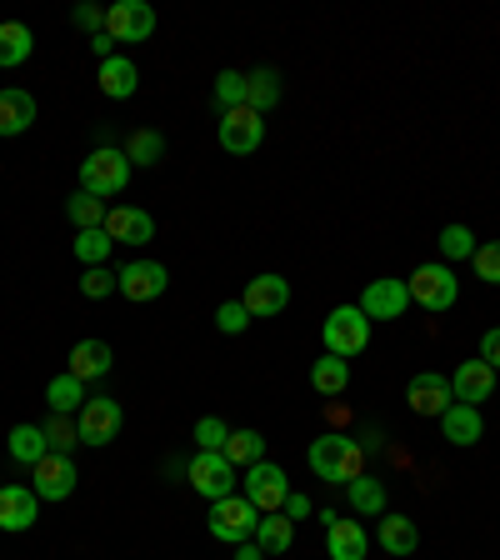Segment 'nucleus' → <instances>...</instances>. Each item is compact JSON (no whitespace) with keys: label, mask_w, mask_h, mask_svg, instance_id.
Returning <instances> with one entry per match:
<instances>
[{"label":"nucleus","mask_w":500,"mask_h":560,"mask_svg":"<svg viewBox=\"0 0 500 560\" xmlns=\"http://www.w3.org/2000/svg\"><path fill=\"white\" fill-rule=\"evenodd\" d=\"M66 215L75 231H105V215H111V206L105 200H95L91 190H75V196L66 200Z\"/></svg>","instance_id":"29"},{"label":"nucleus","mask_w":500,"mask_h":560,"mask_svg":"<svg viewBox=\"0 0 500 560\" xmlns=\"http://www.w3.org/2000/svg\"><path fill=\"white\" fill-rule=\"evenodd\" d=\"M225 460H231L235 470H251L256 460H266V435L260 431H231V441H225Z\"/></svg>","instance_id":"32"},{"label":"nucleus","mask_w":500,"mask_h":560,"mask_svg":"<svg viewBox=\"0 0 500 560\" xmlns=\"http://www.w3.org/2000/svg\"><path fill=\"white\" fill-rule=\"evenodd\" d=\"M225 441H231V425H225L221 416H200L196 420V445L200 451H225Z\"/></svg>","instance_id":"39"},{"label":"nucleus","mask_w":500,"mask_h":560,"mask_svg":"<svg viewBox=\"0 0 500 560\" xmlns=\"http://www.w3.org/2000/svg\"><path fill=\"white\" fill-rule=\"evenodd\" d=\"M245 105H251L256 116H266V110H276L280 105V75L270 66H260V70L245 75Z\"/></svg>","instance_id":"28"},{"label":"nucleus","mask_w":500,"mask_h":560,"mask_svg":"<svg viewBox=\"0 0 500 560\" xmlns=\"http://www.w3.org/2000/svg\"><path fill=\"white\" fill-rule=\"evenodd\" d=\"M346 495H350V511H356V515H385V486L371 476V470L350 480Z\"/></svg>","instance_id":"31"},{"label":"nucleus","mask_w":500,"mask_h":560,"mask_svg":"<svg viewBox=\"0 0 500 560\" xmlns=\"http://www.w3.org/2000/svg\"><path fill=\"white\" fill-rule=\"evenodd\" d=\"M311 385L321 390V396H340L350 385V361H340V355H321V361L311 365Z\"/></svg>","instance_id":"33"},{"label":"nucleus","mask_w":500,"mask_h":560,"mask_svg":"<svg viewBox=\"0 0 500 560\" xmlns=\"http://www.w3.org/2000/svg\"><path fill=\"white\" fill-rule=\"evenodd\" d=\"M95 81H101V91L111 95V101H130L140 85V70L130 66V56H111V60H101Z\"/></svg>","instance_id":"23"},{"label":"nucleus","mask_w":500,"mask_h":560,"mask_svg":"<svg viewBox=\"0 0 500 560\" xmlns=\"http://www.w3.org/2000/svg\"><path fill=\"white\" fill-rule=\"evenodd\" d=\"M5 445H11V460H21V466H40V460L50 455L46 431H40V425H15Z\"/></svg>","instance_id":"30"},{"label":"nucleus","mask_w":500,"mask_h":560,"mask_svg":"<svg viewBox=\"0 0 500 560\" xmlns=\"http://www.w3.org/2000/svg\"><path fill=\"white\" fill-rule=\"evenodd\" d=\"M441 435H445L451 445H476L480 435H486L480 406H461V400H451V410L441 416Z\"/></svg>","instance_id":"21"},{"label":"nucleus","mask_w":500,"mask_h":560,"mask_svg":"<svg viewBox=\"0 0 500 560\" xmlns=\"http://www.w3.org/2000/svg\"><path fill=\"white\" fill-rule=\"evenodd\" d=\"M35 126V95L31 91H0V136H25Z\"/></svg>","instance_id":"22"},{"label":"nucleus","mask_w":500,"mask_h":560,"mask_svg":"<svg viewBox=\"0 0 500 560\" xmlns=\"http://www.w3.org/2000/svg\"><path fill=\"white\" fill-rule=\"evenodd\" d=\"M241 495L256 505L260 515H276L280 505H286V495H291V480H286V470H280V466L256 460V466L241 476Z\"/></svg>","instance_id":"8"},{"label":"nucleus","mask_w":500,"mask_h":560,"mask_svg":"<svg viewBox=\"0 0 500 560\" xmlns=\"http://www.w3.org/2000/svg\"><path fill=\"white\" fill-rule=\"evenodd\" d=\"M365 445L356 441V435H321V441H311V451H305V466H311L315 480H326V486H350L356 476H365Z\"/></svg>","instance_id":"1"},{"label":"nucleus","mask_w":500,"mask_h":560,"mask_svg":"<svg viewBox=\"0 0 500 560\" xmlns=\"http://www.w3.org/2000/svg\"><path fill=\"white\" fill-rule=\"evenodd\" d=\"M260 140H266V116H256L251 105H241V110H225V116H221V151L256 155Z\"/></svg>","instance_id":"12"},{"label":"nucleus","mask_w":500,"mask_h":560,"mask_svg":"<svg viewBox=\"0 0 500 560\" xmlns=\"http://www.w3.org/2000/svg\"><path fill=\"white\" fill-rule=\"evenodd\" d=\"M451 396L461 400V406H486V400L496 396V371H490L486 361H461L451 375Z\"/></svg>","instance_id":"16"},{"label":"nucleus","mask_w":500,"mask_h":560,"mask_svg":"<svg viewBox=\"0 0 500 560\" xmlns=\"http://www.w3.org/2000/svg\"><path fill=\"white\" fill-rule=\"evenodd\" d=\"M210 536L225 540V546H245V540H256V525H260V511L245 501L241 490L225 495V501H210Z\"/></svg>","instance_id":"6"},{"label":"nucleus","mask_w":500,"mask_h":560,"mask_svg":"<svg viewBox=\"0 0 500 560\" xmlns=\"http://www.w3.org/2000/svg\"><path fill=\"white\" fill-rule=\"evenodd\" d=\"M91 400V390H85V381H75V375H50L46 385V406L50 416H81V406Z\"/></svg>","instance_id":"24"},{"label":"nucleus","mask_w":500,"mask_h":560,"mask_svg":"<svg viewBox=\"0 0 500 560\" xmlns=\"http://www.w3.org/2000/svg\"><path fill=\"white\" fill-rule=\"evenodd\" d=\"M326 550L330 560H365V550H371V536H365L361 521H330L326 525Z\"/></svg>","instance_id":"20"},{"label":"nucleus","mask_w":500,"mask_h":560,"mask_svg":"<svg viewBox=\"0 0 500 560\" xmlns=\"http://www.w3.org/2000/svg\"><path fill=\"white\" fill-rule=\"evenodd\" d=\"M116 291L136 305L161 301V295L171 291V270H165L161 260H126V266L116 270Z\"/></svg>","instance_id":"9"},{"label":"nucleus","mask_w":500,"mask_h":560,"mask_svg":"<svg viewBox=\"0 0 500 560\" xmlns=\"http://www.w3.org/2000/svg\"><path fill=\"white\" fill-rule=\"evenodd\" d=\"M120 425H126V410H120V400H111V396H91L81 406V416H75L81 445H111L120 435Z\"/></svg>","instance_id":"10"},{"label":"nucleus","mask_w":500,"mask_h":560,"mask_svg":"<svg viewBox=\"0 0 500 560\" xmlns=\"http://www.w3.org/2000/svg\"><path fill=\"white\" fill-rule=\"evenodd\" d=\"M120 151H126L130 165H155V161H165V136L161 130H130V140Z\"/></svg>","instance_id":"34"},{"label":"nucleus","mask_w":500,"mask_h":560,"mask_svg":"<svg viewBox=\"0 0 500 560\" xmlns=\"http://www.w3.org/2000/svg\"><path fill=\"white\" fill-rule=\"evenodd\" d=\"M480 361H486L490 371L500 375V326H496V330H486V336H480Z\"/></svg>","instance_id":"44"},{"label":"nucleus","mask_w":500,"mask_h":560,"mask_svg":"<svg viewBox=\"0 0 500 560\" xmlns=\"http://www.w3.org/2000/svg\"><path fill=\"white\" fill-rule=\"evenodd\" d=\"M91 50H95V60H111V56H116V40H111V35H95Z\"/></svg>","instance_id":"46"},{"label":"nucleus","mask_w":500,"mask_h":560,"mask_svg":"<svg viewBox=\"0 0 500 560\" xmlns=\"http://www.w3.org/2000/svg\"><path fill=\"white\" fill-rule=\"evenodd\" d=\"M210 95H216V105H221V116H225V110H241V105H245V70H221Z\"/></svg>","instance_id":"38"},{"label":"nucleus","mask_w":500,"mask_h":560,"mask_svg":"<svg viewBox=\"0 0 500 560\" xmlns=\"http://www.w3.org/2000/svg\"><path fill=\"white\" fill-rule=\"evenodd\" d=\"M31 480H35V495H40V501H70V495H75V480H81V470H75V460H70V455H56L50 451L46 460H40V466H31Z\"/></svg>","instance_id":"11"},{"label":"nucleus","mask_w":500,"mask_h":560,"mask_svg":"<svg viewBox=\"0 0 500 560\" xmlns=\"http://www.w3.org/2000/svg\"><path fill=\"white\" fill-rule=\"evenodd\" d=\"M406 285H410V301H416L420 311H431V315H445L455 301H461V280H455V270L445 266V260L420 266Z\"/></svg>","instance_id":"5"},{"label":"nucleus","mask_w":500,"mask_h":560,"mask_svg":"<svg viewBox=\"0 0 500 560\" xmlns=\"http://www.w3.org/2000/svg\"><path fill=\"white\" fill-rule=\"evenodd\" d=\"M35 515H40V495H35L31 486H5L0 490V530L21 536V530L35 525Z\"/></svg>","instance_id":"18"},{"label":"nucleus","mask_w":500,"mask_h":560,"mask_svg":"<svg viewBox=\"0 0 500 560\" xmlns=\"http://www.w3.org/2000/svg\"><path fill=\"white\" fill-rule=\"evenodd\" d=\"M126 186H130V161H126V151H116V145H95V151L81 161V190H91L95 200L120 196Z\"/></svg>","instance_id":"3"},{"label":"nucleus","mask_w":500,"mask_h":560,"mask_svg":"<svg viewBox=\"0 0 500 560\" xmlns=\"http://www.w3.org/2000/svg\"><path fill=\"white\" fill-rule=\"evenodd\" d=\"M470 266H476V276L486 280V285H500V241L476 245V256H470Z\"/></svg>","instance_id":"40"},{"label":"nucleus","mask_w":500,"mask_h":560,"mask_svg":"<svg viewBox=\"0 0 500 560\" xmlns=\"http://www.w3.org/2000/svg\"><path fill=\"white\" fill-rule=\"evenodd\" d=\"M70 21H75V31H85L95 40V35H105V11L101 5H75L70 11Z\"/></svg>","instance_id":"43"},{"label":"nucleus","mask_w":500,"mask_h":560,"mask_svg":"<svg viewBox=\"0 0 500 560\" xmlns=\"http://www.w3.org/2000/svg\"><path fill=\"white\" fill-rule=\"evenodd\" d=\"M40 431H46V445H50L56 455H70L75 445H81V431H75V416H50L46 425H40Z\"/></svg>","instance_id":"37"},{"label":"nucleus","mask_w":500,"mask_h":560,"mask_svg":"<svg viewBox=\"0 0 500 560\" xmlns=\"http://www.w3.org/2000/svg\"><path fill=\"white\" fill-rule=\"evenodd\" d=\"M111 365H116V350L105 346V340H75V346H70V365L66 371L75 375V381H105V375H111Z\"/></svg>","instance_id":"19"},{"label":"nucleus","mask_w":500,"mask_h":560,"mask_svg":"<svg viewBox=\"0 0 500 560\" xmlns=\"http://www.w3.org/2000/svg\"><path fill=\"white\" fill-rule=\"evenodd\" d=\"M105 235H111L116 245H151V241H155L151 210H140V206H116L111 215H105Z\"/></svg>","instance_id":"17"},{"label":"nucleus","mask_w":500,"mask_h":560,"mask_svg":"<svg viewBox=\"0 0 500 560\" xmlns=\"http://www.w3.org/2000/svg\"><path fill=\"white\" fill-rule=\"evenodd\" d=\"M476 245H480V241L470 235V225H461V221L441 231V256H445V266H455V260H470V256H476Z\"/></svg>","instance_id":"36"},{"label":"nucleus","mask_w":500,"mask_h":560,"mask_svg":"<svg viewBox=\"0 0 500 560\" xmlns=\"http://www.w3.org/2000/svg\"><path fill=\"white\" fill-rule=\"evenodd\" d=\"M105 35L111 40H126V46H140L155 35V5L151 0H116L105 5Z\"/></svg>","instance_id":"7"},{"label":"nucleus","mask_w":500,"mask_h":560,"mask_svg":"<svg viewBox=\"0 0 500 560\" xmlns=\"http://www.w3.org/2000/svg\"><path fill=\"white\" fill-rule=\"evenodd\" d=\"M256 546L266 550V556H286V550L295 546V521H291L286 511L260 515V525H256Z\"/></svg>","instance_id":"27"},{"label":"nucleus","mask_w":500,"mask_h":560,"mask_svg":"<svg viewBox=\"0 0 500 560\" xmlns=\"http://www.w3.org/2000/svg\"><path fill=\"white\" fill-rule=\"evenodd\" d=\"M375 540H381L385 556H410V550L420 546V530H416V521H410V515H391V511H385Z\"/></svg>","instance_id":"25"},{"label":"nucleus","mask_w":500,"mask_h":560,"mask_svg":"<svg viewBox=\"0 0 500 560\" xmlns=\"http://www.w3.org/2000/svg\"><path fill=\"white\" fill-rule=\"evenodd\" d=\"M280 511L291 515V521H305V515H311V495H301V490H291V495H286V505H280Z\"/></svg>","instance_id":"45"},{"label":"nucleus","mask_w":500,"mask_h":560,"mask_svg":"<svg viewBox=\"0 0 500 560\" xmlns=\"http://www.w3.org/2000/svg\"><path fill=\"white\" fill-rule=\"evenodd\" d=\"M321 340H326V355H340V361H356L365 346H371V315L361 305H336L321 326Z\"/></svg>","instance_id":"2"},{"label":"nucleus","mask_w":500,"mask_h":560,"mask_svg":"<svg viewBox=\"0 0 500 560\" xmlns=\"http://www.w3.org/2000/svg\"><path fill=\"white\" fill-rule=\"evenodd\" d=\"M241 305L251 311V320H270V315H280L286 305H291V280L286 276H256L251 285H245V295H241Z\"/></svg>","instance_id":"14"},{"label":"nucleus","mask_w":500,"mask_h":560,"mask_svg":"<svg viewBox=\"0 0 500 560\" xmlns=\"http://www.w3.org/2000/svg\"><path fill=\"white\" fill-rule=\"evenodd\" d=\"M361 311L371 315V320H400V315L410 311V285L406 280H396V276L371 280L365 295H361Z\"/></svg>","instance_id":"13"},{"label":"nucleus","mask_w":500,"mask_h":560,"mask_svg":"<svg viewBox=\"0 0 500 560\" xmlns=\"http://www.w3.org/2000/svg\"><path fill=\"white\" fill-rule=\"evenodd\" d=\"M406 400H410V410H416V416H435V420H441L445 410H451L455 396H451V381H445V375L420 371V375H410Z\"/></svg>","instance_id":"15"},{"label":"nucleus","mask_w":500,"mask_h":560,"mask_svg":"<svg viewBox=\"0 0 500 560\" xmlns=\"http://www.w3.org/2000/svg\"><path fill=\"white\" fill-rule=\"evenodd\" d=\"M111 291H116V270L91 266V270L81 276V295H85V301H105Z\"/></svg>","instance_id":"41"},{"label":"nucleus","mask_w":500,"mask_h":560,"mask_svg":"<svg viewBox=\"0 0 500 560\" xmlns=\"http://www.w3.org/2000/svg\"><path fill=\"white\" fill-rule=\"evenodd\" d=\"M31 50H35L31 25H21V21H0V70L25 66V60H31Z\"/></svg>","instance_id":"26"},{"label":"nucleus","mask_w":500,"mask_h":560,"mask_svg":"<svg viewBox=\"0 0 500 560\" xmlns=\"http://www.w3.org/2000/svg\"><path fill=\"white\" fill-rule=\"evenodd\" d=\"M186 480L196 486V495H206V501H225V495L241 490V470L225 460V451H196L186 460Z\"/></svg>","instance_id":"4"},{"label":"nucleus","mask_w":500,"mask_h":560,"mask_svg":"<svg viewBox=\"0 0 500 560\" xmlns=\"http://www.w3.org/2000/svg\"><path fill=\"white\" fill-rule=\"evenodd\" d=\"M0 490H5V486H0Z\"/></svg>","instance_id":"48"},{"label":"nucleus","mask_w":500,"mask_h":560,"mask_svg":"<svg viewBox=\"0 0 500 560\" xmlns=\"http://www.w3.org/2000/svg\"><path fill=\"white\" fill-rule=\"evenodd\" d=\"M111 250H116V241H111L105 231H75V260H81L85 270L105 266V260H111Z\"/></svg>","instance_id":"35"},{"label":"nucleus","mask_w":500,"mask_h":560,"mask_svg":"<svg viewBox=\"0 0 500 560\" xmlns=\"http://www.w3.org/2000/svg\"><path fill=\"white\" fill-rule=\"evenodd\" d=\"M235 560H266V550L256 540H245V546H235Z\"/></svg>","instance_id":"47"},{"label":"nucleus","mask_w":500,"mask_h":560,"mask_svg":"<svg viewBox=\"0 0 500 560\" xmlns=\"http://www.w3.org/2000/svg\"><path fill=\"white\" fill-rule=\"evenodd\" d=\"M216 326H221V336H241V330H251V311L241 301H225L216 311Z\"/></svg>","instance_id":"42"}]
</instances>
